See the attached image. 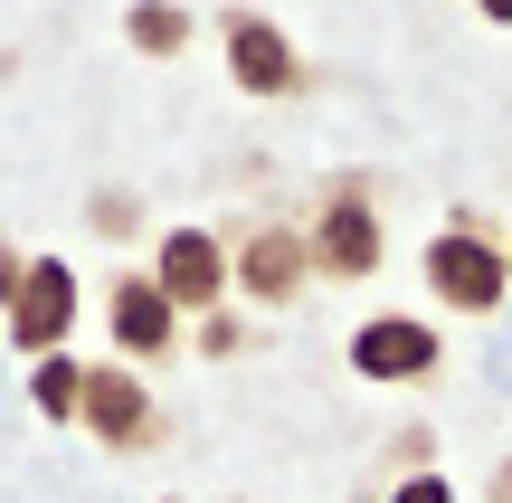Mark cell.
Here are the masks:
<instances>
[{
    "label": "cell",
    "mask_w": 512,
    "mask_h": 503,
    "mask_svg": "<svg viewBox=\"0 0 512 503\" xmlns=\"http://www.w3.org/2000/svg\"><path fill=\"white\" fill-rule=\"evenodd\" d=\"M351 371H370V380H418V371H437V333H427V323L380 314V323L351 333Z\"/></svg>",
    "instance_id": "6"
},
{
    "label": "cell",
    "mask_w": 512,
    "mask_h": 503,
    "mask_svg": "<svg viewBox=\"0 0 512 503\" xmlns=\"http://www.w3.org/2000/svg\"><path fill=\"white\" fill-rule=\"evenodd\" d=\"M399 503H446V485H437V475H418V485H408Z\"/></svg>",
    "instance_id": "12"
},
{
    "label": "cell",
    "mask_w": 512,
    "mask_h": 503,
    "mask_svg": "<svg viewBox=\"0 0 512 503\" xmlns=\"http://www.w3.org/2000/svg\"><path fill=\"white\" fill-rule=\"evenodd\" d=\"M304 257H323L332 276H370V266H380V219H370L361 190H342V200L323 209V228L304 238Z\"/></svg>",
    "instance_id": "7"
},
{
    "label": "cell",
    "mask_w": 512,
    "mask_h": 503,
    "mask_svg": "<svg viewBox=\"0 0 512 503\" xmlns=\"http://www.w3.org/2000/svg\"><path fill=\"white\" fill-rule=\"evenodd\" d=\"M152 295L162 304H219L228 295V257L209 228H171L162 238V266H152Z\"/></svg>",
    "instance_id": "5"
},
{
    "label": "cell",
    "mask_w": 512,
    "mask_h": 503,
    "mask_svg": "<svg viewBox=\"0 0 512 503\" xmlns=\"http://www.w3.org/2000/svg\"><path fill=\"white\" fill-rule=\"evenodd\" d=\"M304 266H313V257H304L294 228H247V247H238V276H247L266 304H285L294 285H304Z\"/></svg>",
    "instance_id": "8"
},
{
    "label": "cell",
    "mask_w": 512,
    "mask_h": 503,
    "mask_svg": "<svg viewBox=\"0 0 512 503\" xmlns=\"http://www.w3.org/2000/svg\"><path fill=\"white\" fill-rule=\"evenodd\" d=\"M114 342H124V352H171V304L152 295V276L114 285Z\"/></svg>",
    "instance_id": "9"
},
{
    "label": "cell",
    "mask_w": 512,
    "mask_h": 503,
    "mask_svg": "<svg viewBox=\"0 0 512 503\" xmlns=\"http://www.w3.org/2000/svg\"><path fill=\"white\" fill-rule=\"evenodd\" d=\"M67 323H76V276H67V257L19 266V285H10V342L48 361L57 342H67Z\"/></svg>",
    "instance_id": "2"
},
{
    "label": "cell",
    "mask_w": 512,
    "mask_h": 503,
    "mask_svg": "<svg viewBox=\"0 0 512 503\" xmlns=\"http://www.w3.org/2000/svg\"><path fill=\"white\" fill-rule=\"evenodd\" d=\"M427 285H437L456 314H494V304H503V257L484 247L475 219H456L437 247H427Z\"/></svg>",
    "instance_id": "1"
},
{
    "label": "cell",
    "mask_w": 512,
    "mask_h": 503,
    "mask_svg": "<svg viewBox=\"0 0 512 503\" xmlns=\"http://www.w3.org/2000/svg\"><path fill=\"white\" fill-rule=\"evenodd\" d=\"M76 418H86L105 447H152V428H162V418H152V390L133 371H86L76 380Z\"/></svg>",
    "instance_id": "4"
},
{
    "label": "cell",
    "mask_w": 512,
    "mask_h": 503,
    "mask_svg": "<svg viewBox=\"0 0 512 503\" xmlns=\"http://www.w3.org/2000/svg\"><path fill=\"white\" fill-rule=\"evenodd\" d=\"M475 10H484V19H503V29H512V0H475Z\"/></svg>",
    "instance_id": "13"
},
{
    "label": "cell",
    "mask_w": 512,
    "mask_h": 503,
    "mask_svg": "<svg viewBox=\"0 0 512 503\" xmlns=\"http://www.w3.org/2000/svg\"><path fill=\"white\" fill-rule=\"evenodd\" d=\"M124 29H133V48H152V57H171V48H181V38H190V19L171 10V0H143V10H133Z\"/></svg>",
    "instance_id": "10"
},
{
    "label": "cell",
    "mask_w": 512,
    "mask_h": 503,
    "mask_svg": "<svg viewBox=\"0 0 512 503\" xmlns=\"http://www.w3.org/2000/svg\"><path fill=\"white\" fill-rule=\"evenodd\" d=\"M503 503H512V475H503Z\"/></svg>",
    "instance_id": "14"
},
{
    "label": "cell",
    "mask_w": 512,
    "mask_h": 503,
    "mask_svg": "<svg viewBox=\"0 0 512 503\" xmlns=\"http://www.w3.org/2000/svg\"><path fill=\"white\" fill-rule=\"evenodd\" d=\"M76 380H86V371H76V361H38V409H48V418H76Z\"/></svg>",
    "instance_id": "11"
},
{
    "label": "cell",
    "mask_w": 512,
    "mask_h": 503,
    "mask_svg": "<svg viewBox=\"0 0 512 503\" xmlns=\"http://www.w3.org/2000/svg\"><path fill=\"white\" fill-rule=\"evenodd\" d=\"M228 76H238L247 95H294L304 86V57L285 48V29H275L266 10H228Z\"/></svg>",
    "instance_id": "3"
}]
</instances>
